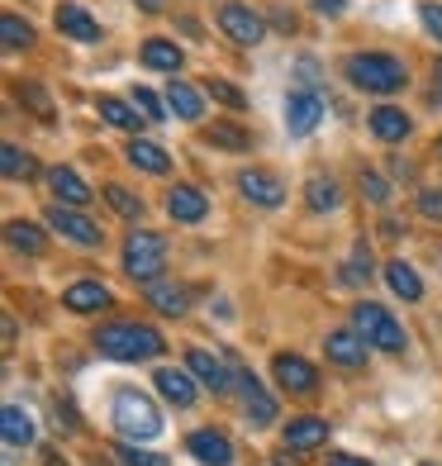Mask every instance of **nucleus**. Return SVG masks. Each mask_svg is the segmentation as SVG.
<instances>
[{"mask_svg": "<svg viewBox=\"0 0 442 466\" xmlns=\"http://www.w3.org/2000/svg\"><path fill=\"white\" fill-rule=\"evenodd\" d=\"M95 348L110 357V362H147V357H162L166 352V338L157 329H147V324L119 319V324L95 329Z\"/></svg>", "mask_w": 442, "mask_h": 466, "instance_id": "nucleus-1", "label": "nucleus"}, {"mask_svg": "<svg viewBox=\"0 0 442 466\" xmlns=\"http://www.w3.org/2000/svg\"><path fill=\"white\" fill-rule=\"evenodd\" d=\"M343 76L352 81L357 91H367V96H395L409 81V67L399 57H390V53H352L343 62Z\"/></svg>", "mask_w": 442, "mask_h": 466, "instance_id": "nucleus-2", "label": "nucleus"}, {"mask_svg": "<svg viewBox=\"0 0 442 466\" xmlns=\"http://www.w3.org/2000/svg\"><path fill=\"white\" fill-rule=\"evenodd\" d=\"M110 414H115V429H119L124 442H153V438H162V410L143 390H115Z\"/></svg>", "mask_w": 442, "mask_h": 466, "instance_id": "nucleus-3", "label": "nucleus"}, {"mask_svg": "<svg viewBox=\"0 0 442 466\" xmlns=\"http://www.w3.org/2000/svg\"><path fill=\"white\" fill-rule=\"evenodd\" d=\"M352 329L367 338V348H381V352H405V348H409L405 324H399L386 305H371V300H362V305L352 309Z\"/></svg>", "mask_w": 442, "mask_h": 466, "instance_id": "nucleus-4", "label": "nucleus"}, {"mask_svg": "<svg viewBox=\"0 0 442 466\" xmlns=\"http://www.w3.org/2000/svg\"><path fill=\"white\" fill-rule=\"evenodd\" d=\"M162 267H166V238L162 233H147V228L129 233V243H124V271H129L134 281L153 286V281H162Z\"/></svg>", "mask_w": 442, "mask_h": 466, "instance_id": "nucleus-5", "label": "nucleus"}, {"mask_svg": "<svg viewBox=\"0 0 442 466\" xmlns=\"http://www.w3.org/2000/svg\"><path fill=\"white\" fill-rule=\"evenodd\" d=\"M219 29L234 38V44L257 48L262 38H266V19L252 10V5H243V0H224V5H219Z\"/></svg>", "mask_w": 442, "mask_h": 466, "instance_id": "nucleus-6", "label": "nucleus"}, {"mask_svg": "<svg viewBox=\"0 0 442 466\" xmlns=\"http://www.w3.org/2000/svg\"><path fill=\"white\" fill-rule=\"evenodd\" d=\"M319 119H324V96L319 91H309V86H295L286 96V129L290 138H305L319 129Z\"/></svg>", "mask_w": 442, "mask_h": 466, "instance_id": "nucleus-7", "label": "nucleus"}, {"mask_svg": "<svg viewBox=\"0 0 442 466\" xmlns=\"http://www.w3.org/2000/svg\"><path fill=\"white\" fill-rule=\"evenodd\" d=\"M48 228L62 233V238H72V243H81V248H100V243H105L100 224L86 219V215H81V209H72V205H53V209H48Z\"/></svg>", "mask_w": 442, "mask_h": 466, "instance_id": "nucleus-8", "label": "nucleus"}, {"mask_svg": "<svg viewBox=\"0 0 442 466\" xmlns=\"http://www.w3.org/2000/svg\"><path fill=\"white\" fill-rule=\"evenodd\" d=\"M271 376H276V386L290 390V395H314L319 390V371H314V362H305V357H295V352H281L276 362H271Z\"/></svg>", "mask_w": 442, "mask_h": 466, "instance_id": "nucleus-9", "label": "nucleus"}, {"mask_svg": "<svg viewBox=\"0 0 442 466\" xmlns=\"http://www.w3.org/2000/svg\"><path fill=\"white\" fill-rule=\"evenodd\" d=\"M186 371H191L205 390H215V395H224V390L238 380V371H228V367H224V357L205 352V348H191V352H186Z\"/></svg>", "mask_w": 442, "mask_h": 466, "instance_id": "nucleus-10", "label": "nucleus"}, {"mask_svg": "<svg viewBox=\"0 0 442 466\" xmlns=\"http://www.w3.org/2000/svg\"><path fill=\"white\" fill-rule=\"evenodd\" d=\"M324 357H328L333 367L352 371V367L367 362V338L357 333V329H333V333L324 338Z\"/></svg>", "mask_w": 442, "mask_h": 466, "instance_id": "nucleus-11", "label": "nucleus"}, {"mask_svg": "<svg viewBox=\"0 0 442 466\" xmlns=\"http://www.w3.org/2000/svg\"><path fill=\"white\" fill-rule=\"evenodd\" d=\"M238 390H243V414H247V423H252V429H266V423L276 419V400L262 390V380L252 376V371H238Z\"/></svg>", "mask_w": 442, "mask_h": 466, "instance_id": "nucleus-12", "label": "nucleus"}, {"mask_svg": "<svg viewBox=\"0 0 442 466\" xmlns=\"http://www.w3.org/2000/svg\"><path fill=\"white\" fill-rule=\"evenodd\" d=\"M238 190H243V200H252L257 209H281L286 205V186L271 172H238Z\"/></svg>", "mask_w": 442, "mask_h": 466, "instance_id": "nucleus-13", "label": "nucleus"}, {"mask_svg": "<svg viewBox=\"0 0 442 466\" xmlns=\"http://www.w3.org/2000/svg\"><path fill=\"white\" fill-rule=\"evenodd\" d=\"M186 448H191V457L205 461V466H234V442H228L219 429H196L191 438H186Z\"/></svg>", "mask_w": 442, "mask_h": 466, "instance_id": "nucleus-14", "label": "nucleus"}, {"mask_svg": "<svg viewBox=\"0 0 442 466\" xmlns=\"http://www.w3.org/2000/svg\"><path fill=\"white\" fill-rule=\"evenodd\" d=\"M110 286L105 281H76V286H67L62 290V305H67L72 314H100V309H110Z\"/></svg>", "mask_w": 442, "mask_h": 466, "instance_id": "nucleus-15", "label": "nucleus"}, {"mask_svg": "<svg viewBox=\"0 0 442 466\" xmlns=\"http://www.w3.org/2000/svg\"><path fill=\"white\" fill-rule=\"evenodd\" d=\"M166 215H172L176 224H200V219L209 215L205 190H196V186H172V190H166Z\"/></svg>", "mask_w": 442, "mask_h": 466, "instance_id": "nucleus-16", "label": "nucleus"}, {"mask_svg": "<svg viewBox=\"0 0 442 466\" xmlns=\"http://www.w3.org/2000/svg\"><path fill=\"white\" fill-rule=\"evenodd\" d=\"M143 295H147V305H153L157 314H166V319H181V314L191 309V290H186V286H172V281L143 286Z\"/></svg>", "mask_w": 442, "mask_h": 466, "instance_id": "nucleus-17", "label": "nucleus"}, {"mask_svg": "<svg viewBox=\"0 0 442 466\" xmlns=\"http://www.w3.org/2000/svg\"><path fill=\"white\" fill-rule=\"evenodd\" d=\"M157 390L172 400L176 410H191L196 400H200V390H196V376L191 371H181V367H162L157 371Z\"/></svg>", "mask_w": 442, "mask_h": 466, "instance_id": "nucleus-18", "label": "nucleus"}, {"mask_svg": "<svg viewBox=\"0 0 442 466\" xmlns=\"http://www.w3.org/2000/svg\"><path fill=\"white\" fill-rule=\"evenodd\" d=\"M53 25H57V34L76 38V44H95V38H100V19H91L81 5H57Z\"/></svg>", "mask_w": 442, "mask_h": 466, "instance_id": "nucleus-19", "label": "nucleus"}, {"mask_svg": "<svg viewBox=\"0 0 442 466\" xmlns=\"http://www.w3.org/2000/svg\"><path fill=\"white\" fill-rule=\"evenodd\" d=\"M371 134L381 143H405L414 134V124H409L405 110H395V105H376L371 110Z\"/></svg>", "mask_w": 442, "mask_h": 466, "instance_id": "nucleus-20", "label": "nucleus"}, {"mask_svg": "<svg viewBox=\"0 0 442 466\" xmlns=\"http://www.w3.org/2000/svg\"><path fill=\"white\" fill-rule=\"evenodd\" d=\"M166 110L186 124H196L205 115V91H196L191 81H172V86H166Z\"/></svg>", "mask_w": 442, "mask_h": 466, "instance_id": "nucleus-21", "label": "nucleus"}, {"mask_svg": "<svg viewBox=\"0 0 442 466\" xmlns=\"http://www.w3.org/2000/svg\"><path fill=\"white\" fill-rule=\"evenodd\" d=\"M48 186H53V196H57V205H91V186L81 181L72 167H53L48 172Z\"/></svg>", "mask_w": 442, "mask_h": 466, "instance_id": "nucleus-22", "label": "nucleus"}, {"mask_svg": "<svg viewBox=\"0 0 442 466\" xmlns=\"http://www.w3.org/2000/svg\"><path fill=\"white\" fill-rule=\"evenodd\" d=\"M324 438H328V423L314 419V414L286 423V448H290V452H309V448H319Z\"/></svg>", "mask_w": 442, "mask_h": 466, "instance_id": "nucleus-23", "label": "nucleus"}, {"mask_svg": "<svg viewBox=\"0 0 442 466\" xmlns=\"http://www.w3.org/2000/svg\"><path fill=\"white\" fill-rule=\"evenodd\" d=\"M124 157H129L138 172H147V177H166V172H172V157H166V147L147 143V138H134L129 147H124Z\"/></svg>", "mask_w": 442, "mask_h": 466, "instance_id": "nucleus-24", "label": "nucleus"}, {"mask_svg": "<svg viewBox=\"0 0 442 466\" xmlns=\"http://www.w3.org/2000/svg\"><path fill=\"white\" fill-rule=\"evenodd\" d=\"M305 205L314 209V215H333V209L343 205V186L333 181V177H314L305 186Z\"/></svg>", "mask_w": 442, "mask_h": 466, "instance_id": "nucleus-25", "label": "nucleus"}, {"mask_svg": "<svg viewBox=\"0 0 442 466\" xmlns=\"http://www.w3.org/2000/svg\"><path fill=\"white\" fill-rule=\"evenodd\" d=\"M5 243H10L15 252H29V258H38V252L48 248V233L38 228V224H25V219H10V224H5Z\"/></svg>", "mask_w": 442, "mask_h": 466, "instance_id": "nucleus-26", "label": "nucleus"}, {"mask_svg": "<svg viewBox=\"0 0 442 466\" xmlns=\"http://www.w3.org/2000/svg\"><path fill=\"white\" fill-rule=\"evenodd\" d=\"M143 62H147V67H153V72H181V48L172 44V38H147V44H143Z\"/></svg>", "mask_w": 442, "mask_h": 466, "instance_id": "nucleus-27", "label": "nucleus"}, {"mask_svg": "<svg viewBox=\"0 0 442 466\" xmlns=\"http://www.w3.org/2000/svg\"><path fill=\"white\" fill-rule=\"evenodd\" d=\"M386 286L399 295V300H424V281H418V271L405 267V262H386Z\"/></svg>", "mask_w": 442, "mask_h": 466, "instance_id": "nucleus-28", "label": "nucleus"}, {"mask_svg": "<svg viewBox=\"0 0 442 466\" xmlns=\"http://www.w3.org/2000/svg\"><path fill=\"white\" fill-rule=\"evenodd\" d=\"M0 433H5L10 448H29V442H34V419L19 405H5V410H0Z\"/></svg>", "mask_w": 442, "mask_h": 466, "instance_id": "nucleus-29", "label": "nucleus"}, {"mask_svg": "<svg viewBox=\"0 0 442 466\" xmlns=\"http://www.w3.org/2000/svg\"><path fill=\"white\" fill-rule=\"evenodd\" d=\"M95 110H100V119H105V124H115V129L138 134V110H134V105H124V100H115V96H100V100H95Z\"/></svg>", "mask_w": 442, "mask_h": 466, "instance_id": "nucleus-30", "label": "nucleus"}, {"mask_svg": "<svg viewBox=\"0 0 442 466\" xmlns=\"http://www.w3.org/2000/svg\"><path fill=\"white\" fill-rule=\"evenodd\" d=\"M0 38H5L10 53H25L34 44V29H29V19H19V15H0Z\"/></svg>", "mask_w": 442, "mask_h": 466, "instance_id": "nucleus-31", "label": "nucleus"}, {"mask_svg": "<svg viewBox=\"0 0 442 466\" xmlns=\"http://www.w3.org/2000/svg\"><path fill=\"white\" fill-rule=\"evenodd\" d=\"M105 205L124 219H143V209H147L143 196H134V190H124V186H105Z\"/></svg>", "mask_w": 442, "mask_h": 466, "instance_id": "nucleus-32", "label": "nucleus"}, {"mask_svg": "<svg viewBox=\"0 0 442 466\" xmlns=\"http://www.w3.org/2000/svg\"><path fill=\"white\" fill-rule=\"evenodd\" d=\"M0 172H5L10 181H29L34 177V157L19 153L15 143H5V147H0Z\"/></svg>", "mask_w": 442, "mask_h": 466, "instance_id": "nucleus-33", "label": "nucleus"}, {"mask_svg": "<svg viewBox=\"0 0 442 466\" xmlns=\"http://www.w3.org/2000/svg\"><path fill=\"white\" fill-rule=\"evenodd\" d=\"M209 143L228 147V153H243V147H252V134L238 129V124H215V129H209Z\"/></svg>", "mask_w": 442, "mask_h": 466, "instance_id": "nucleus-34", "label": "nucleus"}, {"mask_svg": "<svg viewBox=\"0 0 442 466\" xmlns=\"http://www.w3.org/2000/svg\"><path fill=\"white\" fill-rule=\"evenodd\" d=\"M205 91L215 96L219 105H228V110H247V96L234 86V81H224V76H209V81H205Z\"/></svg>", "mask_w": 442, "mask_h": 466, "instance_id": "nucleus-35", "label": "nucleus"}, {"mask_svg": "<svg viewBox=\"0 0 442 466\" xmlns=\"http://www.w3.org/2000/svg\"><path fill=\"white\" fill-rule=\"evenodd\" d=\"M119 461L124 466H172L162 452H147V448H138V442H119Z\"/></svg>", "mask_w": 442, "mask_h": 466, "instance_id": "nucleus-36", "label": "nucleus"}, {"mask_svg": "<svg viewBox=\"0 0 442 466\" xmlns=\"http://www.w3.org/2000/svg\"><path fill=\"white\" fill-rule=\"evenodd\" d=\"M367 277H371V252L362 248V252H357V258H352V262L343 267V277H338V281H343L347 290H357V286H362Z\"/></svg>", "mask_w": 442, "mask_h": 466, "instance_id": "nucleus-37", "label": "nucleus"}, {"mask_svg": "<svg viewBox=\"0 0 442 466\" xmlns=\"http://www.w3.org/2000/svg\"><path fill=\"white\" fill-rule=\"evenodd\" d=\"M19 96H25V105L38 115V119H53V100H48V91L44 86H34V81H25V86H19Z\"/></svg>", "mask_w": 442, "mask_h": 466, "instance_id": "nucleus-38", "label": "nucleus"}, {"mask_svg": "<svg viewBox=\"0 0 442 466\" xmlns=\"http://www.w3.org/2000/svg\"><path fill=\"white\" fill-rule=\"evenodd\" d=\"M134 110H138L143 119H153V124H157V119L166 115V105L157 100V91H147V86H138V91H134Z\"/></svg>", "mask_w": 442, "mask_h": 466, "instance_id": "nucleus-39", "label": "nucleus"}, {"mask_svg": "<svg viewBox=\"0 0 442 466\" xmlns=\"http://www.w3.org/2000/svg\"><path fill=\"white\" fill-rule=\"evenodd\" d=\"M362 196H367L371 205H386V200H390V181L376 177V172H362Z\"/></svg>", "mask_w": 442, "mask_h": 466, "instance_id": "nucleus-40", "label": "nucleus"}, {"mask_svg": "<svg viewBox=\"0 0 442 466\" xmlns=\"http://www.w3.org/2000/svg\"><path fill=\"white\" fill-rule=\"evenodd\" d=\"M418 19H424V29L437 38L442 44V5H433V0H424V5H418Z\"/></svg>", "mask_w": 442, "mask_h": 466, "instance_id": "nucleus-41", "label": "nucleus"}, {"mask_svg": "<svg viewBox=\"0 0 442 466\" xmlns=\"http://www.w3.org/2000/svg\"><path fill=\"white\" fill-rule=\"evenodd\" d=\"M418 209H424L428 219H442V196L437 190H424V196H418Z\"/></svg>", "mask_w": 442, "mask_h": 466, "instance_id": "nucleus-42", "label": "nucleus"}, {"mask_svg": "<svg viewBox=\"0 0 442 466\" xmlns=\"http://www.w3.org/2000/svg\"><path fill=\"white\" fill-rule=\"evenodd\" d=\"M328 466H371V461H362V457H352V452H333V457H328Z\"/></svg>", "mask_w": 442, "mask_h": 466, "instance_id": "nucleus-43", "label": "nucleus"}, {"mask_svg": "<svg viewBox=\"0 0 442 466\" xmlns=\"http://www.w3.org/2000/svg\"><path fill=\"white\" fill-rule=\"evenodd\" d=\"M314 10H324V15H343V10H347V0H314Z\"/></svg>", "mask_w": 442, "mask_h": 466, "instance_id": "nucleus-44", "label": "nucleus"}, {"mask_svg": "<svg viewBox=\"0 0 442 466\" xmlns=\"http://www.w3.org/2000/svg\"><path fill=\"white\" fill-rule=\"evenodd\" d=\"M134 5H138V10H147V15H157V10L166 5V0H134Z\"/></svg>", "mask_w": 442, "mask_h": 466, "instance_id": "nucleus-45", "label": "nucleus"}, {"mask_svg": "<svg viewBox=\"0 0 442 466\" xmlns=\"http://www.w3.org/2000/svg\"><path fill=\"white\" fill-rule=\"evenodd\" d=\"M433 81H437V96H442V57H437V67H433Z\"/></svg>", "mask_w": 442, "mask_h": 466, "instance_id": "nucleus-46", "label": "nucleus"}, {"mask_svg": "<svg viewBox=\"0 0 442 466\" xmlns=\"http://www.w3.org/2000/svg\"><path fill=\"white\" fill-rule=\"evenodd\" d=\"M44 466H67V461H62L57 452H48V457H44Z\"/></svg>", "mask_w": 442, "mask_h": 466, "instance_id": "nucleus-47", "label": "nucleus"}, {"mask_svg": "<svg viewBox=\"0 0 442 466\" xmlns=\"http://www.w3.org/2000/svg\"><path fill=\"white\" fill-rule=\"evenodd\" d=\"M437 157H442V138H437Z\"/></svg>", "mask_w": 442, "mask_h": 466, "instance_id": "nucleus-48", "label": "nucleus"}, {"mask_svg": "<svg viewBox=\"0 0 442 466\" xmlns=\"http://www.w3.org/2000/svg\"><path fill=\"white\" fill-rule=\"evenodd\" d=\"M424 466H428V461H424Z\"/></svg>", "mask_w": 442, "mask_h": 466, "instance_id": "nucleus-49", "label": "nucleus"}]
</instances>
